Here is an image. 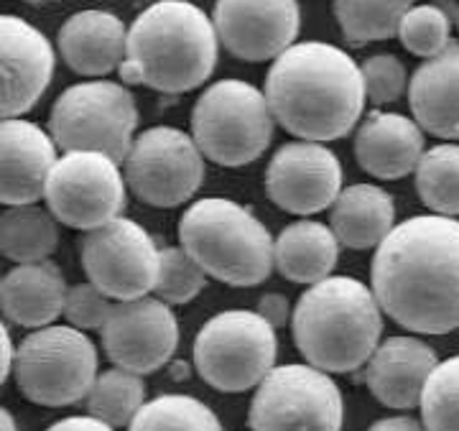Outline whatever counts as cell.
I'll return each mask as SVG.
<instances>
[{
  "instance_id": "6da1fadb",
  "label": "cell",
  "mask_w": 459,
  "mask_h": 431,
  "mask_svg": "<svg viewBox=\"0 0 459 431\" xmlns=\"http://www.w3.org/2000/svg\"><path fill=\"white\" fill-rule=\"evenodd\" d=\"M383 312L413 334L459 330V220L419 215L395 225L370 265Z\"/></svg>"
},
{
  "instance_id": "7a4b0ae2",
  "label": "cell",
  "mask_w": 459,
  "mask_h": 431,
  "mask_svg": "<svg viewBox=\"0 0 459 431\" xmlns=\"http://www.w3.org/2000/svg\"><path fill=\"white\" fill-rule=\"evenodd\" d=\"M263 90L283 131L322 143L358 128L368 102L360 65L327 41L289 47L273 59Z\"/></svg>"
},
{
  "instance_id": "3957f363",
  "label": "cell",
  "mask_w": 459,
  "mask_h": 431,
  "mask_svg": "<svg viewBox=\"0 0 459 431\" xmlns=\"http://www.w3.org/2000/svg\"><path fill=\"white\" fill-rule=\"evenodd\" d=\"M220 36L214 21L189 0H156L128 29L120 80L164 95L192 92L217 66Z\"/></svg>"
},
{
  "instance_id": "277c9868",
  "label": "cell",
  "mask_w": 459,
  "mask_h": 431,
  "mask_svg": "<svg viewBox=\"0 0 459 431\" xmlns=\"http://www.w3.org/2000/svg\"><path fill=\"white\" fill-rule=\"evenodd\" d=\"M383 315L373 286L350 276H329L312 283L296 301V348L325 373H355L380 345Z\"/></svg>"
},
{
  "instance_id": "5b68a950",
  "label": "cell",
  "mask_w": 459,
  "mask_h": 431,
  "mask_svg": "<svg viewBox=\"0 0 459 431\" xmlns=\"http://www.w3.org/2000/svg\"><path fill=\"white\" fill-rule=\"evenodd\" d=\"M179 243L210 279L247 289L276 271V240L247 207L225 197L189 204L179 220Z\"/></svg>"
},
{
  "instance_id": "8992f818",
  "label": "cell",
  "mask_w": 459,
  "mask_h": 431,
  "mask_svg": "<svg viewBox=\"0 0 459 431\" xmlns=\"http://www.w3.org/2000/svg\"><path fill=\"white\" fill-rule=\"evenodd\" d=\"M276 117L265 90L246 80L210 84L192 110V135L212 164L240 168L258 161L273 141Z\"/></svg>"
},
{
  "instance_id": "52a82bcc",
  "label": "cell",
  "mask_w": 459,
  "mask_h": 431,
  "mask_svg": "<svg viewBox=\"0 0 459 431\" xmlns=\"http://www.w3.org/2000/svg\"><path fill=\"white\" fill-rule=\"evenodd\" d=\"M98 348L72 324L33 330L16 349L18 391L39 406H72L87 398L98 381Z\"/></svg>"
},
{
  "instance_id": "ba28073f",
  "label": "cell",
  "mask_w": 459,
  "mask_h": 431,
  "mask_svg": "<svg viewBox=\"0 0 459 431\" xmlns=\"http://www.w3.org/2000/svg\"><path fill=\"white\" fill-rule=\"evenodd\" d=\"M276 327L250 309H228L207 319L195 340L199 378L220 393L258 388L276 367Z\"/></svg>"
},
{
  "instance_id": "9c48e42d",
  "label": "cell",
  "mask_w": 459,
  "mask_h": 431,
  "mask_svg": "<svg viewBox=\"0 0 459 431\" xmlns=\"http://www.w3.org/2000/svg\"><path fill=\"white\" fill-rule=\"evenodd\" d=\"M138 128L135 98L126 84L87 80L56 98L49 133L62 151H102L117 164L126 161Z\"/></svg>"
},
{
  "instance_id": "30bf717a",
  "label": "cell",
  "mask_w": 459,
  "mask_h": 431,
  "mask_svg": "<svg viewBox=\"0 0 459 431\" xmlns=\"http://www.w3.org/2000/svg\"><path fill=\"white\" fill-rule=\"evenodd\" d=\"M344 401L340 385L309 363L276 365L255 388L250 431H342Z\"/></svg>"
},
{
  "instance_id": "8fae6325",
  "label": "cell",
  "mask_w": 459,
  "mask_h": 431,
  "mask_svg": "<svg viewBox=\"0 0 459 431\" xmlns=\"http://www.w3.org/2000/svg\"><path fill=\"white\" fill-rule=\"evenodd\" d=\"M126 182L151 207H179L204 182V153L195 135L174 125H153L135 135L123 161Z\"/></svg>"
},
{
  "instance_id": "7c38bea8",
  "label": "cell",
  "mask_w": 459,
  "mask_h": 431,
  "mask_svg": "<svg viewBox=\"0 0 459 431\" xmlns=\"http://www.w3.org/2000/svg\"><path fill=\"white\" fill-rule=\"evenodd\" d=\"M128 182L102 151H65L47 184V207L74 230H95L123 215Z\"/></svg>"
},
{
  "instance_id": "4fadbf2b",
  "label": "cell",
  "mask_w": 459,
  "mask_h": 431,
  "mask_svg": "<svg viewBox=\"0 0 459 431\" xmlns=\"http://www.w3.org/2000/svg\"><path fill=\"white\" fill-rule=\"evenodd\" d=\"M80 261L87 281L115 301H131L156 289L161 248L143 225L120 215L84 232Z\"/></svg>"
},
{
  "instance_id": "5bb4252c",
  "label": "cell",
  "mask_w": 459,
  "mask_h": 431,
  "mask_svg": "<svg viewBox=\"0 0 459 431\" xmlns=\"http://www.w3.org/2000/svg\"><path fill=\"white\" fill-rule=\"evenodd\" d=\"M100 340L110 363L138 375H151L171 363L179 348V322L171 304L159 297L115 301Z\"/></svg>"
},
{
  "instance_id": "9a60e30c",
  "label": "cell",
  "mask_w": 459,
  "mask_h": 431,
  "mask_svg": "<svg viewBox=\"0 0 459 431\" xmlns=\"http://www.w3.org/2000/svg\"><path fill=\"white\" fill-rule=\"evenodd\" d=\"M342 189V164L322 141L283 143L265 166V194L289 215L325 212Z\"/></svg>"
},
{
  "instance_id": "2e32d148",
  "label": "cell",
  "mask_w": 459,
  "mask_h": 431,
  "mask_svg": "<svg viewBox=\"0 0 459 431\" xmlns=\"http://www.w3.org/2000/svg\"><path fill=\"white\" fill-rule=\"evenodd\" d=\"M220 44L243 62H271L296 44L299 0H217L212 11Z\"/></svg>"
},
{
  "instance_id": "e0dca14e",
  "label": "cell",
  "mask_w": 459,
  "mask_h": 431,
  "mask_svg": "<svg viewBox=\"0 0 459 431\" xmlns=\"http://www.w3.org/2000/svg\"><path fill=\"white\" fill-rule=\"evenodd\" d=\"M3 47V117H23L36 108L54 77V47L33 23L18 16L0 18Z\"/></svg>"
},
{
  "instance_id": "ac0fdd59",
  "label": "cell",
  "mask_w": 459,
  "mask_h": 431,
  "mask_svg": "<svg viewBox=\"0 0 459 431\" xmlns=\"http://www.w3.org/2000/svg\"><path fill=\"white\" fill-rule=\"evenodd\" d=\"M3 184L0 199L11 204H36L47 194L51 171L59 161L56 141L49 131L26 117H3Z\"/></svg>"
},
{
  "instance_id": "d6986e66",
  "label": "cell",
  "mask_w": 459,
  "mask_h": 431,
  "mask_svg": "<svg viewBox=\"0 0 459 431\" xmlns=\"http://www.w3.org/2000/svg\"><path fill=\"white\" fill-rule=\"evenodd\" d=\"M437 365L439 358L424 340L413 334H395L383 340L365 363V383L383 406L411 411L421 406L424 388Z\"/></svg>"
},
{
  "instance_id": "ffe728a7",
  "label": "cell",
  "mask_w": 459,
  "mask_h": 431,
  "mask_svg": "<svg viewBox=\"0 0 459 431\" xmlns=\"http://www.w3.org/2000/svg\"><path fill=\"white\" fill-rule=\"evenodd\" d=\"M427 153L424 128L416 117L373 110L355 131V159L376 179H403Z\"/></svg>"
},
{
  "instance_id": "44dd1931",
  "label": "cell",
  "mask_w": 459,
  "mask_h": 431,
  "mask_svg": "<svg viewBox=\"0 0 459 431\" xmlns=\"http://www.w3.org/2000/svg\"><path fill=\"white\" fill-rule=\"evenodd\" d=\"M66 66L87 80H102L120 72L128 51V29L110 11H77L66 18L56 36Z\"/></svg>"
},
{
  "instance_id": "7402d4cb",
  "label": "cell",
  "mask_w": 459,
  "mask_h": 431,
  "mask_svg": "<svg viewBox=\"0 0 459 431\" xmlns=\"http://www.w3.org/2000/svg\"><path fill=\"white\" fill-rule=\"evenodd\" d=\"M409 105L424 131L442 141H459V41L413 72Z\"/></svg>"
},
{
  "instance_id": "603a6c76",
  "label": "cell",
  "mask_w": 459,
  "mask_h": 431,
  "mask_svg": "<svg viewBox=\"0 0 459 431\" xmlns=\"http://www.w3.org/2000/svg\"><path fill=\"white\" fill-rule=\"evenodd\" d=\"M66 281L54 261L16 263L0 283V306L8 322L41 330L65 315Z\"/></svg>"
},
{
  "instance_id": "cb8c5ba5",
  "label": "cell",
  "mask_w": 459,
  "mask_h": 431,
  "mask_svg": "<svg viewBox=\"0 0 459 431\" xmlns=\"http://www.w3.org/2000/svg\"><path fill=\"white\" fill-rule=\"evenodd\" d=\"M329 225L344 248H377L395 228V202L377 184L344 186L329 207Z\"/></svg>"
},
{
  "instance_id": "d4e9b609",
  "label": "cell",
  "mask_w": 459,
  "mask_h": 431,
  "mask_svg": "<svg viewBox=\"0 0 459 431\" xmlns=\"http://www.w3.org/2000/svg\"><path fill=\"white\" fill-rule=\"evenodd\" d=\"M340 246L332 225L316 220L291 222L276 237V271L291 283L325 281L340 261Z\"/></svg>"
},
{
  "instance_id": "484cf974",
  "label": "cell",
  "mask_w": 459,
  "mask_h": 431,
  "mask_svg": "<svg viewBox=\"0 0 459 431\" xmlns=\"http://www.w3.org/2000/svg\"><path fill=\"white\" fill-rule=\"evenodd\" d=\"M59 246V220L39 204H11L0 220V250L13 263L49 261Z\"/></svg>"
},
{
  "instance_id": "4316f807",
  "label": "cell",
  "mask_w": 459,
  "mask_h": 431,
  "mask_svg": "<svg viewBox=\"0 0 459 431\" xmlns=\"http://www.w3.org/2000/svg\"><path fill=\"white\" fill-rule=\"evenodd\" d=\"M416 192L434 215L459 217V143L444 141L427 149L413 171Z\"/></svg>"
},
{
  "instance_id": "83f0119b",
  "label": "cell",
  "mask_w": 459,
  "mask_h": 431,
  "mask_svg": "<svg viewBox=\"0 0 459 431\" xmlns=\"http://www.w3.org/2000/svg\"><path fill=\"white\" fill-rule=\"evenodd\" d=\"M413 0H334V18L355 47L398 36Z\"/></svg>"
},
{
  "instance_id": "f1b7e54d",
  "label": "cell",
  "mask_w": 459,
  "mask_h": 431,
  "mask_svg": "<svg viewBox=\"0 0 459 431\" xmlns=\"http://www.w3.org/2000/svg\"><path fill=\"white\" fill-rule=\"evenodd\" d=\"M87 411L108 421L115 429L131 427L138 411L146 406V385L143 375L126 367H108L98 375L92 391L87 393Z\"/></svg>"
},
{
  "instance_id": "f546056e",
  "label": "cell",
  "mask_w": 459,
  "mask_h": 431,
  "mask_svg": "<svg viewBox=\"0 0 459 431\" xmlns=\"http://www.w3.org/2000/svg\"><path fill=\"white\" fill-rule=\"evenodd\" d=\"M128 431H225L207 403L184 393H164L146 401Z\"/></svg>"
},
{
  "instance_id": "4dcf8cb0",
  "label": "cell",
  "mask_w": 459,
  "mask_h": 431,
  "mask_svg": "<svg viewBox=\"0 0 459 431\" xmlns=\"http://www.w3.org/2000/svg\"><path fill=\"white\" fill-rule=\"evenodd\" d=\"M457 13L446 3H421L411 5V11L401 21L398 39L413 56L431 59L452 44V23Z\"/></svg>"
},
{
  "instance_id": "1f68e13d",
  "label": "cell",
  "mask_w": 459,
  "mask_h": 431,
  "mask_svg": "<svg viewBox=\"0 0 459 431\" xmlns=\"http://www.w3.org/2000/svg\"><path fill=\"white\" fill-rule=\"evenodd\" d=\"M419 409L429 431H459V355L434 367Z\"/></svg>"
},
{
  "instance_id": "d6a6232c",
  "label": "cell",
  "mask_w": 459,
  "mask_h": 431,
  "mask_svg": "<svg viewBox=\"0 0 459 431\" xmlns=\"http://www.w3.org/2000/svg\"><path fill=\"white\" fill-rule=\"evenodd\" d=\"M207 271L181 248V246H169L161 248V263H159V279H156V297L164 298L166 304L179 306L189 304L202 294L207 283Z\"/></svg>"
},
{
  "instance_id": "836d02e7",
  "label": "cell",
  "mask_w": 459,
  "mask_h": 431,
  "mask_svg": "<svg viewBox=\"0 0 459 431\" xmlns=\"http://www.w3.org/2000/svg\"><path fill=\"white\" fill-rule=\"evenodd\" d=\"M365 92L373 105H391L409 92V72L395 54H373L360 65Z\"/></svg>"
},
{
  "instance_id": "e575fe53",
  "label": "cell",
  "mask_w": 459,
  "mask_h": 431,
  "mask_svg": "<svg viewBox=\"0 0 459 431\" xmlns=\"http://www.w3.org/2000/svg\"><path fill=\"white\" fill-rule=\"evenodd\" d=\"M115 309V298H110L105 291H100L92 281L74 283L69 286L65 301L66 324L77 327L82 332H100L105 322L110 319Z\"/></svg>"
},
{
  "instance_id": "d590c367",
  "label": "cell",
  "mask_w": 459,
  "mask_h": 431,
  "mask_svg": "<svg viewBox=\"0 0 459 431\" xmlns=\"http://www.w3.org/2000/svg\"><path fill=\"white\" fill-rule=\"evenodd\" d=\"M255 312L265 319V322H271L276 330H283L286 324H289V319L294 316V309H291V301L283 297V294H276V291H268V294H263L258 298V306H255Z\"/></svg>"
},
{
  "instance_id": "8d00e7d4",
  "label": "cell",
  "mask_w": 459,
  "mask_h": 431,
  "mask_svg": "<svg viewBox=\"0 0 459 431\" xmlns=\"http://www.w3.org/2000/svg\"><path fill=\"white\" fill-rule=\"evenodd\" d=\"M47 431H115V427H110L108 421H102L98 416L87 414L59 418V421H54Z\"/></svg>"
},
{
  "instance_id": "74e56055",
  "label": "cell",
  "mask_w": 459,
  "mask_h": 431,
  "mask_svg": "<svg viewBox=\"0 0 459 431\" xmlns=\"http://www.w3.org/2000/svg\"><path fill=\"white\" fill-rule=\"evenodd\" d=\"M368 431H429L427 424L421 418L413 416H388L380 418L373 427H368Z\"/></svg>"
},
{
  "instance_id": "f35d334b",
  "label": "cell",
  "mask_w": 459,
  "mask_h": 431,
  "mask_svg": "<svg viewBox=\"0 0 459 431\" xmlns=\"http://www.w3.org/2000/svg\"><path fill=\"white\" fill-rule=\"evenodd\" d=\"M0 348H3V373H0V381L5 383L8 375H13V365H16V349L13 348V340H11V332L3 324L0 330Z\"/></svg>"
},
{
  "instance_id": "ab89813d",
  "label": "cell",
  "mask_w": 459,
  "mask_h": 431,
  "mask_svg": "<svg viewBox=\"0 0 459 431\" xmlns=\"http://www.w3.org/2000/svg\"><path fill=\"white\" fill-rule=\"evenodd\" d=\"M0 431H18L16 418H13V414L8 409L0 411Z\"/></svg>"
},
{
  "instance_id": "60d3db41",
  "label": "cell",
  "mask_w": 459,
  "mask_h": 431,
  "mask_svg": "<svg viewBox=\"0 0 459 431\" xmlns=\"http://www.w3.org/2000/svg\"><path fill=\"white\" fill-rule=\"evenodd\" d=\"M26 3H47V0H26Z\"/></svg>"
},
{
  "instance_id": "b9f144b4",
  "label": "cell",
  "mask_w": 459,
  "mask_h": 431,
  "mask_svg": "<svg viewBox=\"0 0 459 431\" xmlns=\"http://www.w3.org/2000/svg\"><path fill=\"white\" fill-rule=\"evenodd\" d=\"M457 26H459V8H457Z\"/></svg>"
}]
</instances>
